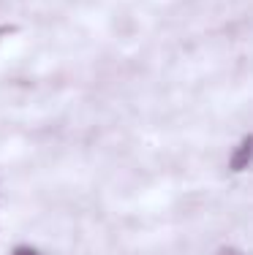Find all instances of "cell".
Instances as JSON below:
<instances>
[{
	"label": "cell",
	"instance_id": "1",
	"mask_svg": "<svg viewBox=\"0 0 253 255\" xmlns=\"http://www.w3.org/2000/svg\"><path fill=\"white\" fill-rule=\"evenodd\" d=\"M251 160H253V138L245 133L237 144H232V147H229L226 168L232 174H245L251 168Z\"/></svg>",
	"mask_w": 253,
	"mask_h": 255
},
{
	"label": "cell",
	"instance_id": "2",
	"mask_svg": "<svg viewBox=\"0 0 253 255\" xmlns=\"http://www.w3.org/2000/svg\"><path fill=\"white\" fill-rule=\"evenodd\" d=\"M5 255H46V253H44V247H41V245L22 239V242H14V245L8 247V253H5Z\"/></svg>",
	"mask_w": 253,
	"mask_h": 255
},
{
	"label": "cell",
	"instance_id": "3",
	"mask_svg": "<svg viewBox=\"0 0 253 255\" xmlns=\"http://www.w3.org/2000/svg\"><path fill=\"white\" fill-rule=\"evenodd\" d=\"M213 255H248V253H245L240 245H221Z\"/></svg>",
	"mask_w": 253,
	"mask_h": 255
}]
</instances>
